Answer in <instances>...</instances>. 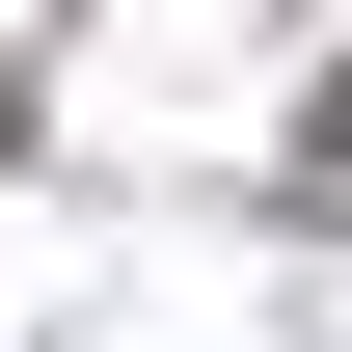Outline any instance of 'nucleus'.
Wrapping results in <instances>:
<instances>
[]
</instances>
